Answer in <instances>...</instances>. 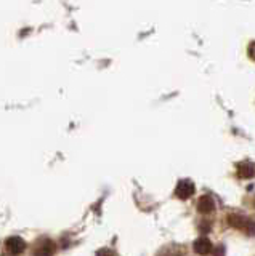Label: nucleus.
I'll return each instance as SVG.
<instances>
[{"instance_id": "nucleus-5", "label": "nucleus", "mask_w": 255, "mask_h": 256, "mask_svg": "<svg viewBox=\"0 0 255 256\" xmlns=\"http://www.w3.org/2000/svg\"><path fill=\"white\" fill-rule=\"evenodd\" d=\"M212 242L207 237H201L197 238L194 242V252L201 256H205V254H210L212 253Z\"/></svg>"}, {"instance_id": "nucleus-1", "label": "nucleus", "mask_w": 255, "mask_h": 256, "mask_svg": "<svg viewBox=\"0 0 255 256\" xmlns=\"http://www.w3.org/2000/svg\"><path fill=\"white\" fill-rule=\"evenodd\" d=\"M228 224H229L231 228L245 232L247 236H255V221L245 218V216L234 214V213L229 214L228 216Z\"/></svg>"}, {"instance_id": "nucleus-3", "label": "nucleus", "mask_w": 255, "mask_h": 256, "mask_svg": "<svg viewBox=\"0 0 255 256\" xmlns=\"http://www.w3.org/2000/svg\"><path fill=\"white\" fill-rule=\"evenodd\" d=\"M193 194H194V184L191 181H188V180L180 181L177 189H175V196H177L178 198H181V200L189 198Z\"/></svg>"}, {"instance_id": "nucleus-6", "label": "nucleus", "mask_w": 255, "mask_h": 256, "mask_svg": "<svg viewBox=\"0 0 255 256\" xmlns=\"http://www.w3.org/2000/svg\"><path fill=\"white\" fill-rule=\"evenodd\" d=\"M215 210V202L210 196H202L199 198L197 202V212L199 213H204V214H209Z\"/></svg>"}, {"instance_id": "nucleus-9", "label": "nucleus", "mask_w": 255, "mask_h": 256, "mask_svg": "<svg viewBox=\"0 0 255 256\" xmlns=\"http://www.w3.org/2000/svg\"><path fill=\"white\" fill-rule=\"evenodd\" d=\"M223 252H225V250H223V246L218 245L217 248H212V256H223V254H225Z\"/></svg>"}, {"instance_id": "nucleus-8", "label": "nucleus", "mask_w": 255, "mask_h": 256, "mask_svg": "<svg viewBox=\"0 0 255 256\" xmlns=\"http://www.w3.org/2000/svg\"><path fill=\"white\" fill-rule=\"evenodd\" d=\"M159 256H181V253L178 252V248H167Z\"/></svg>"}, {"instance_id": "nucleus-4", "label": "nucleus", "mask_w": 255, "mask_h": 256, "mask_svg": "<svg viewBox=\"0 0 255 256\" xmlns=\"http://www.w3.org/2000/svg\"><path fill=\"white\" fill-rule=\"evenodd\" d=\"M53 253H55V242H52L49 238L39 242L34 250V256H53Z\"/></svg>"}, {"instance_id": "nucleus-2", "label": "nucleus", "mask_w": 255, "mask_h": 256, "mask_svg": "<svg viewBox=\"0 0 255 256\" xmlns=\"http://www.w3.org/2000/svg\"><path fill=\"white\" fill-rule=\"evenodd\" d=\"M5 246H7V250H9L12 254L17 256V254L25 253V250H26V242L21 237H10V238H7Z\"/></svg>"}, {"instance_id": "nucleus-7", "label": "nucleus", "mask_w": 255, "mask_h": 256, "mask_svg": "<svg viewBox=\"0 0 255 256\" xmlns=\"http://www.w3.org/2000/svg\"><path fill=\"white\" fill-rule=\"evenodd\" d=\"M253 173H255V168H253L252 164L242 162V164L237 165V176H239V178L249 180V178H252V176H253Z\"/></svg>"}, {"instance_id": "nucleus-10", "label": "nucleus", "mask_w": 255, "mask_h": 256, "mask_svg": "<svg viewBox=\"0 0 255 256\" xmlns=\"http://www.w3.org/2000/svg\"><path fill=\"white\" fill-rule=\"evenodd\" d=\"M97 256H114V254L111 250H108V248H101V250L97 252Z\"/></svg>"}, {"instance_id": "nucleus-11", "label": "nucleus", "mask_w": 255, "mask_h": 256, "mask_svg": "<svg viewBox=\"0 0 255 256\" xmlns=\"http://www.w3.org/2000/svg\"><path fill=\"white\" fill-rule=\"evenodd\" d=\"M249 56L255 61V42H252V44L249 45Z\"/></svg>"}]
</instances>
